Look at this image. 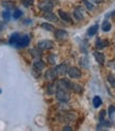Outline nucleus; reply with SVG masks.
I'll return each mask as SVG.
<instances>
[{
  "instance_id": "nucleus-34",
  "label": "nucleus",
  "mask_w": 115,
  "mask_h": 131,
  "mask_svg": "<svg viewBox=\"0 0 115 131\" xmlns=\"http://www.w3.org/2000/svg\"><path fill=\"white\" fill-rule=\"evenodd\" d=\"M4 28V24L3 23H1V21H0V31H1L2 29Z\"/></svg>"
},
{
  "instance_id": "nucleus-27",
  "label": "nucleus",
  "mask_w": 115,
  "mask_h": 131,
  "mask_svg": "<svg viewBox=\"0 0 115 131\" xmlns=\"http://www.w3.org/2000/svg\"><path fill=\"white\" fill-rule=\"evenodd\" d=\"M21 15H22L21 10L16 9V10L14 11V13H13V18H14V19H18L19 17H21Z\"/></svg>"
},
{
  "instance_id": "nucleus-13",
  "label": "nucleus",
  "mask_w": 115,
  "mask_h": 131,
  "mask_svg": "<svg viewBox=\"0 0 115 131\" xmlns=\"http://www.w3.org/2000/svg\"><path fill=\"white\" fill-rule=\"evenodd\" d=\"M107 46H109V42L107 40H102V38H98L96 41V48L97 49H103Z\"/></svg>"
},
{
  "instance_id": "nucleus-1",
  "label": "nucleus",
  "mask_w": 115,
  "mask_h": 131,
  "mask_svg": "<svg viewBox=\"0 0 115 131\" xmlns=\"http://www.w3.org/2000/svg\"><path fill=\"white\" fill-rule=\"evenodd\" d=\"M55 97L60 102H68L70 99V95L68 93V91H65L63 89H59V88H56Z\"/></svg>"
},
{
  "instance_id": "nucleus-28",
  "label": "nucleus",
  "mask_w": 115,
  "mask_h": 131,
  "mask_svg": "<svg viewBox=\"0 0 115 131\" xmlns=\"http://www.w3.org/2000/svg\"><path fill=\"white\" fill-rule=\"evenodd\" d=\"M2 17H3L4 20L9 21V20H10V18H11V13H10V11H9V10L4 11V12L2 13Z\"/></svg>"
},
{
  "instance_id": "nucleus-32",
  "label": "nucleus",
  "mask_w": 115,
  "mask_h": 131,
  "mask_svg": "<svg viewBox=\"0 0 115 131\" xmlns=\"http://www.w3.org/2000/svg\"><path fill=\"white\" fill-rule=\"evenodd\" d=\"M105 116H106V111H105V110H102L101 112L99 113V119H100V121L105 119Z\"/></svg>"
},
{
  "instance_id": "nucleus-18",
  "label": "nucleus",
  "mask_w": 115,
  "mask_h": 131,
  "mask_svg": "<svg viewBox=\"0 0 115 131\" xmlns=\"http://www.w3.org/2000/svg\"><path fill=\"white\" fill-rule=\"evenodd\" d=\"M20 34L19 33H14V34H12L11 35V37H10V44L11 45H16L17 44V42L19 41V38H20Z\"/></svg>"
},
{
  "instance_id": "nucleus-6",
  "label": "nucleus",
  "mask_w": 115,
  "mask_h": 131,
  "mask_svg": "<svg viewBox=\"0 0 115 131\" xmlns=\"http://www.w3.org/2000/svg\"><path fill=\"white\" fill-rule=\"evenodd\" d=\"M53 69H54V73H55L56 76H63V75L67 74L68 67L65 64H60V65H57V66H55Z\"/></svg>"
},
{
  "instance_id": "nucleus-29",
  "label": "nucleus",
  "mask_w": 115,
  "mask_h": 131,
  "mask_svg": "<svg viewBox=\"0 0 115 131\" xmlns=\"http://www.w3.org/2000/svg\"><path fill=\"white\" fill-rule=\"evenodd\" d=\"M83 3H84V5L86 6L87 10H93V9H94V5H93L91 2H88L87 0H83Z\"/></svg>"
},
{
  "instance_id": "nucleus-11",
  "label": "nucleus",
  "mask_w": 115,
  "mask_h": 131,
  "mask_svg": "<svg viewBox=\"0 0 115 131\" xmlns=\"http://www.w3.org/2000/svg\"><path fill=\"white\" fill-rule=\"evenodd\" d=\"M44 18L46 19V20H49V21H57V17L55 16V14H53L52 11L44 12Z\"/></svg>"
},
{
  "instance_id": "nucleus-15",
  "label": "nucleus",
  "mask_w": 115,
  "mask_h": 131,
  "mask_svg": "<svg viewBox=\"0 0 115 131\" xmlns=\"http://www.w3.org/2000/svg\"><path fill=\"white\" fill-rule=\"evenodd\" d=\"M94 57H95V60L97 61L100 65H102L105 63V56H103V53H101V52H99V51H95L94 52Z\"/></svg>"
},
{
  "instance_id": "nucleus-20",
  "label": "nucleus",
  "mask_w": 115,
  "mask_h": 131,
  "mask_svg": "<svg viewBox=\"0 0 115 131\" xmlns=\"http://www.w3.org/2000/svg\"><path fill=\"white\" fill-rule=\"evenodd\" d=\"M98 31V25L97 24H95L94 26H92L91 28H88V30H87V34L89 35V36H93V35H95L96 34V32Z\"/></svg>"
},
{
  "instance_id": "nucleus-31",
  "label": "nucleus",
  "mask_w": 115,
  "mask_h": 131,
  "mask_svg": "<svg viewBox=\"0 0 115 131\" xmlns=\"http://www.w3.org/2000/svg\"><path fill=\"white\" fill-rule=\"evenodd\" d=\"M114 112H115V107L114 106H110V107H109V116L112 117V115H113Z\"/></svg>"
},
{
  "instance_id": "nucleus-26",
  "label": "nucleus",
  "mask_w": 115,
  "mask_h": 131,
  "mask_svg": "<svg viewBox=\"0 0 115 131\" xmlns=\"http://www.w3.org/2000/svg\"><path fill=\"white\" fill-rule=\"evenodd\" d=\"M108 82L110 83V85H111L112 88L115 89V77H114L113 75H109V76H108Z\"/></svg>"
},
{
  "instance_id": "nucleus-3",
  "label": "nucleus",
  "mask_w": 115,
  "mask_h": 131,
  "mask_svg": "<svg viewBox=\"0 0 115 131\" xmlns=\"http://www.w3.org/2000/svg\"><path fill=\"white\" fill-rule=\"evenodd\" d=\"M30 43V36L27 35V34H24L20 36L19 41L17 42V44L15 45V47L17 48H24V47H27Z\"/></svg>"
},
{
  "instance_id": "nucleus-25",
  "label": "nucleus",
  "mask_w": 115,
  "mask_h": 131,
  "mask_svg": "<svg viewBox=\"0 0 115 131\" xmlns=\"http://www.w3.org/2000/svg\"><path fill=\"white\" fill-rule=\"evenodd\" d=\"M2 5L4 6L6 10H10L11 8H13V6L15 5V3L13 2V1H3V2H2Z\"/></svg>"
},
{
  "instance_id": "nucleus-12",
  "label": "nucleus",
  "mask_w": 115,
  "mask_h": 131,
  "mask_svg": "<svg viewBox=\"0 0 115 131\" xmlns=\"http://www.w3.org/2000/svg\"><path fill=\"white\" fill-rule=\"evenodd\" d=\"M69 91H74L76 92V93H82V91H83V88L81 85H79V84H77L75 82H70L69 83Z\"/></svg>"
},
{
  "instance_id": "nucleus-33",
  "label": "nucleus",
  "mask_w": 115,
  "mask_h": 131,
  "mask_svg": "<svg viewBox=\"0 0 115 131\" xmlns=\"http://www.w3.org/2000/svg\"><path fill=\"white\" fill-rule=\"evenodd\" d=\"M91 1L94 3H101V2H103V0H91Z\"/></svg>"
},
{
  "instance_id": "nucleus-24",
  "label": "nucleus",
  "mask_w": 115,
  "mask_h": 131,
  "mask_svg": "<svg viewBox=\"0 0 115 131\" xmlns=\"http://www.w3.org/2000/svg\"><path fill=\"white\" fill-rule=\"evenodd\" d=\"M111 126V123L109 122V121H106V119H102L100 121V124H99V126L97 129H101L102 127H110Z\"/></svg>"
},
{
  "instance_id": "nucleus-30",
  "label": "nucleus",
  "mask_w": 115,
  "mask_h": 131,
  "mask_svg": "<svg viewBox=\"0 0 115 131\" xmlns=\"http://www.w3.org/2000/svg\"><path fill=\"white\" fill-rule=\"evenodd\" d=\"M22 4L26 6V8H29V6L33 3V0H21Z\"/></svg>"
},
{
  "instance_id": "nucleus-22",
  "label": "nucleus",
  "mask_w": 115,
  "mask_h": 131,
  "mask_svg": "<svg viewBox=\"0 0 115 131\" xmlns=\"http://www.w3.org/2000/svg\"><path fill=\"white\" fill-rule=\"evenodd\" d=\"M101 103H102L101 98L99 96H95L94 99H93V106H94V108H99L101 106Z\"/></svg>"
},
{
  "instance_id": "nucleus-8",
  "label": "nucleus",
  "mask_w": 115,
  "mask_h": 131,
  "mask_svg": "<svg viewBox=\"0 0 115 131\" xmlns=\"http://www.w3.org/2000/svg\"><path fill=\"white\" fill-rule=\"evenodd\" d=\"M60 119L64 122H73L76 119V114L73 112H66L64 113L62 116H60Z\"/></svg>"
},
{
  "instance_id": "nucleus-19",
  "label": "nucleus",
  "mask_w": 115,
  "mask_h": 131,
  "mask_svg": "<svg viewBox=\"0 0 115 131\" xmlns=\"http://www.w3.org/2000/svg\"><path fill=\"white\" fill-rule=\"evenodd\" d=\"M55 91H56V84H54V83H49V85L47 86V94H48V95L55 94Z\"/></svg>"
},
{
  "instance_id": "nucleus-4",
  "label": "nucleus",
  "mask_w": 115,
  "mask_h": 131,
  "mask_svg": "<svg viewBox=\"0 0 115 131\" xmlns=\"http://www.w3.org/2000/svg\"><path fill=\"white\" fill-rule=\"evenodd\" d=\"M52 47H53V43L51 41H48V40L41 41L37 44V48L40 50H48V49H51Z\"/></svg>"
},
{
  "instance_id": "nucleus-21",
  "label": "nucleus",
  "mask_w": 115,
  "mask_h": 131,
  "mask_svg": "<svg viewBox=\"0 0 115 131\" xmlns=\"http://www.w3.org/2000/svg\"><path fill=\"white\" fill-rule=\"evenodd\" d=\"M111 23H109L108 20H105L103 23H102V26H101V29H102V31L103 32H109L111 30Z\"/></svg>"
},
{
  "instance_id": "nucleus-10",
  "label": "nucleus",
  "mask_w": 115,
  "mask_h": 131,
  "mask_svg": "<svg viewBox=\"0 0 115 131\" xmlns=\"http://www.w3.org/2000/svg\"><path fill=\"white\" fill-rule=\"evenodd\" d=\"M74 16L77 20H82L84 18V11H83L81 8H77L74 11Z\"/></svg>"
},
{
  "instance_id": "nucleus-2",
  "label": "nucleus",
  "mask_w": 115,
  "mask_h": 131,
  "mask_svg": "<svg viewBox=\"0 0 115 131\" xmlns=\"http://www.w3.org/2000/svg\"><path fill=\"white\" fill-rule=\"evenodd\" d=\"M54 4H55L54 0H43V1L38 3V8L43 12H50L54 8Z\"/></svg>"
},
{
  "instance_id": "nucleus-7",
  "label": "nucleus",
  "mask_w": 115,
  "mask_h": 131,
  "mask_svg": "<svg viewBox=\"0 0 115 131\" xmlns=\"http://www.w3.org/2000/svg\"><path fill=\"white\" fill-rule=\"evenodd\" d=\"M69 83H70V81L67 80V79L57 80V82H56V88L63 89V90H65V91H69Z\"/></svg>"
},
{
  "instance_id": "nucleus-16",
  "label": "nucleus",
  "mask_w": 115,
  "mask_h": 131,
  "mask_svg": "<svg viewBox=\"0 0 115 131\" xmlns=\"http://www.w3.org/2000/svg\"><path fill=\"white\" fill-rule=\"evenodd\" d=\"M45 78L48 80V81H53L55 78H56V75L54 73V69H49L46 71V74H45Z\"/></svg>"
},
{
  "instance_id": "nucleus-36",
  "label": "nucleus",
  "mask_w": 115,
  "mask_h": 131,
  "mask_svg": "<svg viewBox=\"0 0 115 131\" xmlns=\"http://www.w3.org/2000/svg\"><path fill=\"white\" fill-rule=\"evenodd\" d=\"M0 93H1V90H0Z\"/></svg>"
},
{
  "instance_id": "nucleus-5",
  "label": "nucleus",
  "mask_w": 115,
  "mask_h": 131,
  "mask_svg": "<svg viewBox=\"0 0 115 131\" xmlns=\"http://www.w3.org/2000/svg\"><path fill=\"white\" fill-rule=\"evenodd\" d=\"M67 75L73 79H79L81 77V70L77 67H69L67 70Z\"/></svg>"
},
{
  "instance_id": "nucleus-14",
  "label": "nucleus",
  "mask_w": 115,
  "mask_h": 131,
  "mask_svg": "<svg viewBox=\"0 0 115 131\" xmlns=\"http://www.w3.org/2000/svg\"><path fill=\"white\" fill-rule=\"evenodd\" d=\"M59 16L63 19L64 21H67V23H73V19L72 17H70V15L68 14V13L66 12H64L62 10H59Z\"/></svg>"
},
{
  "instance_id": "nucleus-17",
  "label": "nucleus",
  "mask_w": 115,
  "mask_h": 131,
  "mask_svg": "<svg viewBox=\"0 0 115 131\" xmlns=\"http://www.w3.org/2000/svg\"><path fill=\"white\" fill-rule=\"evenodd\" d=\"M33 67H34V69L37 70V71H42V70L44 69V67H45V63H44L42 60H36V61H34V63H33Z\"/></svg>"
},
{
  "instance_id": "nucleus-23",
  "label": "nucleus",
  "mask_w": 115,
  "mask_h": 131,
  "mask_svg": "<svg viewBox=\"0 0 115 131\" xmlns=\"http://www.w3.org/2000/svg\"><path fill=\"white\" fill-rule=\"evenodd\" d=\"M42 28L43 29H46L47 31H54L55 29H54V27L51 24H49V23H44V24H42Z\"/></svg>"
},
{
  "instance_id": "nucleus-35",
  "label": "nucleus",
  "mask_w": 115,
  "mask_h": 131,
  "mask_svg": "<svg viewBox=\"0 0 115 131\" xmlns=\"http://www.w3.org/2000/svg\"><path fill=\"white\" fill-rule=\"evenodd\" d=\"M63 130H72V127H69V126H65L63 128Z\"/></svg>"
},
{
  "instance_id": "nucleus-9",
  "label": "nucleus",
  "mask_w": 115,
  "mask_h": 131,
  "mask_svg": "<svg viewBox=\"0 0 115 131\" xmlns=\"http://www.w3.org/2000/svg\"><path fill=\"white\" fill-rule=\"evenodd\" d=\"M54 35H55V37L57 38V40L64 41V40H65V38L68 36V33H67L65 30L60 29V30H55V31H54Z\"/></svg>"
}]
</instances>
